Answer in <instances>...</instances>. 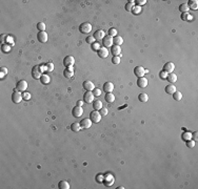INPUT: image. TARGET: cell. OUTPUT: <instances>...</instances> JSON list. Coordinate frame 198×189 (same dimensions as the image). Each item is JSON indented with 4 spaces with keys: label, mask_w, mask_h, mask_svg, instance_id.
Wrapping results in <instances>:
<instances>
[{
    "label": "cell",
    "mask_w": 198,
    "mask_h": 189,
    "mask_svg": "<svg viewBox=\"0 0 198 189\" xmlns=\"http://www.w3.org/2000/svg\"><path fill=\"white\" fill-rule=\"evenodd\" d=\"M159 76H160V78L161 79H167V77H168V74L166 73V72H160V74H159Z\"/></svg>",
    "instance_id": "cell-46"
},
{
    "label": "cell",
    "mask_w": 198,
    "mask_h": 189,
    "mask_svg": "<svg viewBox=\"0 0 198 189\" xmlns=\"http://www.w3.org/2000/svg\"><path fill=\"white\" fill-rule=\"evenodd\" d=\"M28 88V82L25 80H20L17 82L16 84V90L18 91H24L25 89Z\"/></svg>",
    "instance_id": "cell-4"
},
{
    "label": "cell",
    "mask_w": 198,
    "mask_h": 189,
    "mask_svg": "<svg viewBox=\"0 0 198 189\" xmlns=\"http://www.w3.org/2000/svg\"><path fill=\"white\" fill-rule=\"evenodd\" d=\"M114 89V84L112 82H106L104 85H103V90H104L107 93L108 92H112Z\"/></svg>",
    "instance_id": "cell-16"
},
{
    "label": "cell",
    "mask_w": 198,
    "mask_h": 189,
    "mask_svg": "<svg viewBox=\"0 0 198 189\" xmlns=\"http://www.w3.org/2000/svg\"><path fill=\"white\" fill-rule=\"evenodd\" d=\"M181 19L182 20H193V16H191L189 13H182L181 14Z\"/></svg>",
    "instance_id": "cell-34"
},
{
    "label": "cell",
    "mask_w": 198,
    "mask_h": 189,
    "mask_svg": "<svg viewBox=\"0 0 198 189\" xmlns=\"http://www.w3.org/2000/svg\"><path fill=\"white\" fill-rule=\"evenodd\" d=\"M92 121L91 119H83L82 121L80 122V125H81V128H84V129H87V128H90L91 125H92Z\"/></svg>",
    "instance_id": "cell-18"
},
{
    "label": "cell",
    "mask_w": 198,
    "mask_h": 189,
    "mask_svg": "<svg viewBox=\"0 0 198 189\" xmlns=\"http://www.w3.org/2000/svg\"><path fill=\"white\" fill-rule=\"evenodd\" d=\"M22 99H23V97H22V93L20 91L16 90V91L13 92V94H12V101L14 103H20Z\"/></svg>",
    "instance_id": "cell-6"
},
{
    "label": "cell",
    "mask_w": 198,
    "mask_h": 189,
    "mask_svg": "<svg viewBox=\"0 0 198 189\" xmlns=\"http://www.w3.org/2000/svg\"><path fill=\"white\" fill-rule=\"evenodd\" d=\"M138 100L141 102V103H145L148 100H149V96L145 92H141L138 94Z\"/></svg>",
    "instance_id": "cell-25"
},
{
    "label": "cell",
    "mask_w": 198,
    "mask_h": 189,
    "mask_svg": "<svg viewBox=\"0 0 198 189\" xmlns=\"http://www.w3.org/2000/svg\"><path fill=\"white\" fill-rule=\"evenodd\" d=\"M99 48H100L99 43H93V49L94 50H99Z\"/></svg>",
    "instance_id": "cell-50"
},
{
    "label": "cell",
    "mask_w": 198,
    "mask_h": 189,
    "mask_svg": "<svg viewBox=\"0 0 198 189\" xmlns=\"http://www.w3.org/2000/svg\"><path fill=\"white\" fill-rule=\"evenodd\" d=\"M198 133H197V131H195V132H193V140L194 141H197V139H198Z\"/></svg>",
    "instance_id": "cell-53"
},
{
    "label": "cell",
    "mask_w": 198,
    "mask_h": 189,
    "mask_svg": "<svg viewBox=\"0 0 198 189\" xmlns=\"http://www.w3.org/2000/svg\"><path fill=\"white\" fill-rule=\"evenodd\" d=\"M71 129H72L73 131H75V132L79 131V130L81 129V125H80V123H77V122L73 123V124L71 125Z\"/></svg>",
    "instance_id": "cell-30"
},
{
    "label": "cell",
    "mask_w": 198,
    "mask_h": 189,
    "mask_svg": "<svg viewBox=\"0 0 198 189\" xmlns=\"http://www.w3.org/2000/svg\"><path fill=\"white\" fill-rule=\"evenodd\" d=\"M37 29L39 30V32H44V30H45V23L44 22H39L37 24Z\"/></svg>",
    "instance_id": "cell-35"
},
{
    "label": "cell",
    "mask_w": 198,
    "mask_h": 189,
    "mask_svg": "<svg viewBox=\"0 0 198 189\" xmlns=\"http://www.w3.org/2000/svg\"><path fill=\"white\" fill-rule=\"evenodd\" d=\"M112 62L114 64H119L120 63V57L119 56H114L113 59H112Z\"/></svg>",
    "instance_id": "cell-41"
},
{
    "label": "cell",
    "mask_w": 198,
    "mask_h": 189,
    "mask_svg": "<svg viewBox=\"0 0 198 189\" xmlns=\"http://www.w3.org/2000/svg\"><path fill=\"white\" fill-rule=\"evenodd\" d=\"M97 181L98 182H101L102 181V176H97Z\"/></svg>",
    "instance_id": "cell-55"
},
{
    "label": "cell",
    "mask_w": 198,
    "mask_h": 189,
    "mask_svg": "<svg viewBox=\"0 0 198 189\" xmlns=\"http://www.w3.org/2000/svg\"><path fill=\"white\" fill-rule=\"evenodd\" d=\"M74 63H75V59H74L73 56H66V57L64 58V60H63V64H64V66H66V67H68V66H73Z\"/></svg>",
    "instance_id": "cell-12"
},
{
    "label": "cell",
    "mask_w": 198,
    "mask_h": 189,
    "mask_svg": "<svg viewBox=\"0 0 198 189\" xmlns=\"http://www.w3.org/2000/svg\"><path fill=\"white\" fill-rule=\"evenodd\" d=\"M109 36L112 37V38H114L117 36V31L115 29H110L109 30Z\"/></svg>",
    "instance_id": "cell-36"
},
{
    "label": "cell",
    "mask_w": 198,
    "mask_h": 189,
    "mask_svg": "<svg viewBox=\"0 0 198 189\" xmlns=\"http://www.w3.org/2000/svg\"><path fill=\"white\" fill-rule=\"evenodd\" d=\"M22 97H23L24 100H30L31 99V93L30 92H23Z\"/></svg>",
    "instance_id": "cell-45"
},
{
    "label": "cell",
    "mask_w": 198,
    "mask_h": 189,
    "mask_svg": "<svg viewBox=\"0 0 198 189\" xmlns=\"http://www.w3.org/2000/svg\"><path fill=\"white\" fill-rule=\"evenodd\" d=\"M93 94H94L95 97H99L100 94H101V90H100L99 88H94V89H93Z\"/></svg>",
    "instance_id": "cell-43"
},
{
    "label": "cell",
    "mask_w": 198,
    "mask_h": 189,
    "mask_svg": "<svg viewBox=\"0 0 198 189\" xmlns=\"http://www.w3.org/2000/svg\"><path fill=\"white\" fill-rule=\"evenodd\" d=\"M58 187L60 189H70V184H68L66 181H60L58 184Z\"/></svg>",
    "instance_id": "cell-29"
},
{
    "label": "cell",
    "mask_w": 198,
    "mask_h": 189,
    "mask_svg": "<svg viewBox=\"0 0 198 189\" xmlns=\"http://www.w3.org/2000/svg\"><path fill=\"white\" fill-rule=\"evenodd\" d=\"M40 81H41V83H42V84H49V83H50V81H51V78H50V77H49L48 75L43 74V75L41 76Z\"/></svg>",
    "instance_id": "cell-27"
},
{
    "label": "cell",
    "mask_w": 198,
    "mask_h": 189,
    "mask_svg": "<svg viewBox=\"0 0 198 189\" xmlns=\"http://www.w3.org/2000/svg\"><path fill=\"white\" fill-rule=\"evenodd\" d=\"M63 75H64V77L65 78H72L73 77V75H74V70H73V66H68L66 70L64 71V73H63Z\"/></svg>",
    "instance_id": "cell-19"
},
{
    "label": "cell",
    "mask_w": 198,
    "mask_h": 189,
    "mask_svg": "<svg viewBox=\"0 0 198 189\" xmlns=\"http://www.w3.org/2000/svg\"><path fill=\"white\" fill-rule=\"evenodd\" d=\"M1 49H2L3 53H7V51H10V50H11V46H10V45H7V43H5V44H2Z\"/></svg>",
    "instance_id": "cell-38"
},
{
    "label": "cell",
    "mask_w": 198,
    "mask_h": 189,
    "mask_svg": "<svg viewBox=\"0 0 198 189\" xmlns=\"http://www.w3.org/2000/svg\"><path fill=\"white\" fill-rule=\"evenodd\" d=\"M111 53L114 56H119L120 53H121V47H120L119 45H113L111 48Z\"/></svg>",
    "instance_id": "cell-20"
},
{
    "label": "cell",
    "mask_w": 198,
    "mask_h": 189,
    "mask_svg": "<svg viewBox=\"0 0 198 189\" xmlns=\"http://www.w3.org/2000/svg\"><path fill=\"white\" fill-rule=\"evenodd\" d=\"M104 100L108 102V103H113L115 101V96L112 92H108L104 97Z\"/></svg>",
    "instance_id": "cell-24"
},
{
    "label": "cell",
    "mask_w": 198,
    "mask_h": 189,
    "mask_svg": "<svg viewBox=\"0 0 198 189\" xmlns=\"http://www.w3.org/2000/svg\"><path fill=\"white\" fill-rule=\"evenodd\" d=\"M39 66H40V68H41V71H42V72L48 71V70H46V64H45V65H44V64H41V65H39Z\"/></svg>",
    "instance_id": "cell-52"
},
{
    "label": "cell",
    "mask_w": 198,
    "mask_h": 189,
    "mask_svg": "<svg viewBox=\"0 0 198 189\" xmlns=\"http://www.w3.org/2000/svg\"><path fill=\"white\" fill-rule=\"evenodd\" d=\"M173 98H174V100H176V101H180L182 99V93L180 92V91H175L174 93H173Z\"/></svg>",
    "instance_id": "cell-33"
},
{
    "label": "cell",
    "mask_w": 198,
    "mask_h": 189,
    "mask_svg": "<svg viewBox=\"0 0 198 189\" xmlns=\"http://www.w3.org/2000/svg\"><path fill=\"white\" fill-rule=\"evenodd\" d=\"M72 114H73V116H74L75 118H79V117H81L82 114H83V109H82L81 106H75V107L73 108V110H72Z\"/></svg>",
    "instance_id": "cell-11"
},
{
    "label": "cell",
    "mask_w": 198,
    "mask_h": 189,
    "mask_svg": "<svg viewBox=\"0 0 198 189\" xmlns=\"http://www.w3.org/2000/svg\"><path fill=\"white\" fill-rule=\"evenodd\" d=\"M175 70V65L173 62H167L163 66V72H166L167 74H171L173 73V71Z\"/></svg>",
    "instance_id": "cell-8"
},
{
    "label": "cell",
    "mask_w": 198,
    "mask_h": 189,
    "mask_svg": "<svg viewBox=\"0 0 198 189\" xmlns=\"http://www.w3.org/2000/svg\"><path fill=\"white\" fill-rule=\"evenodd\" d=\"M194 146H195V142H194V141H191V140H190V141L188 142V147H190V148H193Z\"/></svg>",
    "instance_id": "cell-49"
},
{
    "label": "cell",
    "mask_w": 198,
    "mask_h": 189,
    "mask_svg": "<svg viewBox=\"0 0 198 189\" xmlns=\"http://www.w3.org/2000/svg\"><path fill=\"white\" fill-rule=\"evenodd\" d=\"M6 74H7V68L6 67H1V68H0V78H3Z\"/></svg>",
    "instance_id": "cell-37"
},
{
    "label": "cell",
    "mask_w": 198,
    "mask_h": 189,
    "mask_svg": "<svg viewBox=\"0 0 198 189\" xmlns=\"http://www.w3.org/2000/svg\"><path fill=\"white\" fill-rule=\"evenodd\" d=\"M42 71H41V68L39 65H35L33 67V70H32V76H33V78L34 79H40L41 78V76H42Z\"/></svg>",
    "instance_id": "cell-2"
},
{
    "label": "cell",
    "mask_w": 198,
    "mask_h": 189,
    "mask_svg": "<svg viewBox=\"0 0 198 189\" xmlns=\"http://www.w3.org/2000/svg\"><path fill=\"white\" fill-rule=\"evenodd\" d=\"M82 87L87 90V91H91V90H93L94 88H95V85H94V83L92 82V81H90V80H87V81H84L83 83H82Z\"/></svg>",
    "instance_id": "cell-9"
},
{
    "label": "cell",
    "mask_w": 198,
    "mask_h": 189,
    "mask_svg": "<svg viewBox=\"0 0 198 189\" xmlns=\"http://www.w3.org/2000/svg\"><path fill=\"white\" fill-rule=\"evenodd\" d=\"M92 24L91 23H89V22H83L80 26H79V31L82 33V34H89V33H91V31H92Z\"/></svg>",
    "instance_id": "cell-1"
},
{
    "label": "cell",
    "mask_w": 198,
    "mask_h": 189,
    "mask_svg": "<svg viewBox=\"0 0 198 189\" xmlns=\"http://www.w3.org/2000/svg\"><path fill=\"white\" fill-rule=\"evenodd\" d=\"M137 85H138L139 87H141V88L147 87V86H148V79L144 78V77L138 78V80H137Z\"/></svg>",
    "instance_id": "cell-14"
},
{
    "label": "cell",
    "mask_w": 198,
    "mask_h": 189,
    "mask_svg": "<svg viewBox=\"0 0 198 189\" xmlns=\"http://www.w3.org/2000/svg\"><path fill=\"white\" fill-rule=\"evenodd\" d=\"M123 43V38L121 36H116L113 38V44L114 45H121Z\"/></svg>",
    "instance_id": "cell-22"
},
{
    "label": "cell",
    "mask_w": 198,
    "mask_h": 189,
    "mask_svg": "<svg viewBox=\"0 0 198 189\" xmlns=\"http://www.w3.org/2000/svg\"><path fill=\"white\" fill-rule=\"evenodd\" d=\"M188 5H189V8H192V10H197V8H198V1H197V0H190Z\"/></svg>",
    "instance_id": "cell-26"
},
{
    "label": "cell",
    "mask_w": 198,
    "mask_h": 189,
    "mask_svg": "<svg viewBox=\"0 0 198 189\" xmlns=\"http://www.w3.org/2000/svg\"><path fill=\"white\" fill-rule=\"evenodd\" d=\"M182 139L183 140H191L192 139V134L190 132H185L182 134Z\"/></svg>",
    "instance_id": "cell-39"
},
{
    "label": "cell",
    "mask_w": 198,
    "mask_h": 189,
    "mask_svg": "<svg viewBox=\"0 0 198 189\" xmlns=\"http://www.w3.org/2000/svg\"><path fill=\"white\" fill-rule=\"evenodd\" d=\"M94 38H95V40H98V41H100V40H102L103 38L106 37V33H104V31H102V30H98V31H96L95 33H94Z\"/></svg>",
    "instance_id": "cell-13"
},
{
    "label": "cell",
    "mask_w": 198,
    "mask_h": 189,
    "mask_svg": "<svg viewBox=\"0 0 198 189\" xmlns=\"http://www.w3.org/2000/svg\"><path fill=\"white\" fill-rule=\"evenodd\" d=\"M82 104H83V102L82 101H77V106H82Z\"/></svg>",
    "instance_id": "cell-54"
},
{
    "label": "cell",
    "mask_w": 198,
    "mask_h": 189,
    "mask_svg": "<svg viewBox=\"0 0 198 189\" xmlns=\"http://www.w3.org/2000/svg\"><path fill=\"white\" fill-rule=\"evenodd\" d=\"M90 119H91V121L93 123H98L101 120V115H100V113H98L97 110L92 111V113L90 114Z\"/></svg>",
    "instance_id": "cell-3"
},
{
    "label": "cell",
    "mask_w": 198,
    "mask_h": 189,
    "mask_svg": "<svg viewBox=\"0 0 198 189\" xmlns=\"http://www.w3.org/2000/svg\"><path fill=\"white\" fill-rule=\"evenodd\" d=\"M94 97L95 96L93 94L92 91H87L83 94V101L85 103H92V102H94Z\"/></svg>",
    "instance_id": "cell-10"
},
{
    "label": "cell",
    "mask_w": 198,
    "mask_h": 189,
    "mask_svg": "<svg viewBox=\"0 0 198 189\" xmlns=\"http://www.w3.org/2000/svg\"><path fill=\"white\" fill-rule=\"evenodd\" d=\"M134 3H135V1H132V0H130V1H129L125 4V10L129 11V12H131L133 8H134Z\"/></svg>",
    "instance_id": "cell-32"
},
{
    "label": "cell",
    "mask_w": 198,
    "mask_h": 189,
    "mask_svg": "<svg viewBox=\"0 0 198 189\" xmlns=\"http://www.w3.org/2000/svg\"><path fill=\"white\" fill-rule=\"evenodd\" d=\"M6 39H7V37H6V35H1V37H0V41L1 42H6Z\"/></svg>",
    "instance_id": "cell-51"
},
{
    "label": "cell",
    "mask_w": 198,
    "mask_h": 189,
    "mask_svg": "<svg viewBox=\"0 0 198 189\" xmlns=\"http://www.w3.org/2000/svg\"><path fill=\"white\" fill-rule=\"evenodd\" d=\"M189 10H190V8H189L188 3H182V4H180V6H179V11L181 13H188Z\"/></svg>",
    "instance_id": "cell-31"
},
{
    "label": "cell",
    "mask_w": 198,
    "mask_h": 189,
    "mask_svg": "<svg viewBox=\"0 0 198 189\" xmlns=\"http://www.w3.org/2000/svg\"><path fill=\"white\" fill-rule=\"evenodd\" d=\"M107 114H108V109L102 107V108L100 109V115H101V116H106Z\"/></svg>",
    "instance_id": "cell-48"
},
{
    "label": "cell",
    "mask_w": 198,
    "mask_h": 189,
    "mask_svg": "<svg viewBox=\"0 0 198 189\" xmlns=\"http://www.w3.org/2000/svg\"><path fill=\"white\" fill-rule=\"evenodd\" d=\"M148 71H145L142 66H136L134 68V74L136 77H138V78H141V77L144 76V74H147Z\"/></svg>",
    "instance_id": "cell-5"
},
{
    "label": "cell",
    "mask_w": 198,
    "mask_h": 189,
    "mask_svg": "<svg viewBox=\"0 0 198 189\" xmlns=\"http://www.w3.org/2000/svg\"><path fill=\"white\" fill-rule=\"evenodd\" d=\"M37 38L40 42H42V43H44V42L48 41V34L45 32H39L38 33V35H37Z\"/></svg>",
    "instance_id": "cell-17"
},
{
    "label": "cell",
    "mask_w": 198,
    "mask_h": 189,
    "mask_svg": "<svg viewBox=\"0 0 198 189\" xmlns=\"http://www.w3.org/2000/svg\"><path fill=\"white\" fill-rule=\"evenodd\" d=\"M109 50H108V48L107 47H104V46H102V47H100L99 48V50H98V56L100 57V58H107L108 56H109Z\"/></svg>",
    "instance_id": "cell-15"
},
{
    "label": "cell",
    "mask_w": 198,
    "mask_h": 189,
    "mask_svg": "<svg viewBox=\"0 0 198 189\" xmlns=\"http://www.w3.org/2000/svg\"><path fill=\"white\" fill-rule=\"evenodd\" d=\"M167 80L171 83V84H173L177 81V76L173 73H171V74H168V77H167Z\"/></svg>",
    "instance_id": "cell-23"
},
{
    "label": "cell",
    "mask_w": 198,
    "mask_h": 189,
    "mask_svg": "<svg viewBox=\"0 0 198 189\" xmlns=\"http://www.w3.org/2000/svg\"><path fill=\"white\" fill-rule=\"evenodd\" d=\"M46 70H48L49 72H53V71H54V64L52 63V62L46 63Z\"/></svg>",
    "instance_id": "cell-40"
},
{
    "label": "cell",
    "mask_w": 198,
    "mask_h": 189,
    "mask_svg": "<svg viewBox=\"0 0 198 189\" xmlns=\"http://www.w3.org/2000/svg\"><path fill=\"white\" fill-rule=\"evenodd\" d=\"M176 91V86L173 84H169L167 85V87H166V92L169 93V94H173L174 92Z\"/></svg>",
    "instance_id": "cell-21"
},
{
    "label": "cell",
    "mask_w": 198,
    "mask_h": 189,
    "mask_svg": "<svg viewBox=\"0 0 198 189\" xmlns=\"http://www.w3.org/2000/svg\"><path fill=\"white\" fill-rule=\"evenodd\" d=\"M135 2L138 4V6H140V5H143V4L147 3V0H137V1H135Z\"/></svg>",
    "instance_id": "cell-47"
},
{
    "label": "cell",
    "mask_w": 198,
    "mask_h": 189,
    "mask_svg": "<svg viewBox=\"0 0 198 189\" xmlns=\"http://www.w3.org/2000/svg\"><path fill=\"white\" fill-rule=\"evenodd\" d=\"M102 44L104 47H112L113 46V38L110 37V36H106L104 38L102 39Z\"/></svg>",
    "instance_id": "cell-7"
},
{
    "label": "cell",
    "mask_w": 198,
    "mask_h": 189,
    "mask_svg": "<svg viewBox=\"0 0 198 189\" xmlns=\"http://www.w3.org/2000/svg\"><path fill=\"white\" fill-rule=\"evenodd\" d=\"M85 41H87L89 44H93L94 41H95V38H94V36H89V37H87Z\"/></svg>",
    "instance_id": "cell-42"
},
{
    "label": "cell",
    "mask_w": 198,
    "mask_h": 189,
    "mask_svg": "<svg viewBox=\"0 0 198 189\" xmlns=\"http://www.w3.org/2000/svg\"><path fill=\"white\" fill-rule=\"evenodd\" d=\"M93 107H94V109L95 110H100L103 106H102V102L101 101H94L93 102Z\"/></svg>",
    "instance_id": "cell-28"
},
{
    "label": "cell",
    "mask_w": 198,
    "mask_h": 189,
    "mask_svg": "<svg viewBox=\"0 0 198 189\" xmlns=\"http://www.w3.org/2000/svg\"><path fill=\"white\" fill-rule=\"evenodd\" d=\"M132 11H133V13H134V14H136V15H137V14H139V13L141 12V7H140V6H136V7H134V8H133Z\"/></svg>",
    "instance_id": "cell-44"
}]
</instances>
